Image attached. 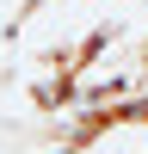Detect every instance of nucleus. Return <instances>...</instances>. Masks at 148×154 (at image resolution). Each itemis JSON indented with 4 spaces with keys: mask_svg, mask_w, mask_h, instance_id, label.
I'll list each match as a JSON object with an SVG mask.
<instances>
[{
    "mask_svg": "<svg viewBox=\"0 0 148 154\" xmlns=\"http://www.w3.org/2000/svg\"><path fill=\"white\" fill-rule=\"evenodd\" d=\"M49 154H80V148H68V142H62V148H49Z\"/></svg>",
    "mask_w": 148,
    "mask_h": 154,
    "instance_id": "2",
    "label": "nucleus"
},
{
    "mask_svg": "<svg viewBox=\"0 0 148 154\" xmlns=\"http://www.w3.org/2000/svg\"><path fill=\"white\" fill-rule=\"evenodd\" d=\"M136 74H148V31H142V43H136Z\"/></svg>",
    "mask_w": 148,
    "mask_h": 154,
    "instance_id": "1",
    "label": "nucleus"
}]
</instances>
